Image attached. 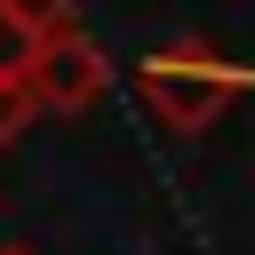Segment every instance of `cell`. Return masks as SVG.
Listing matches in <instances>:
<instances>
[{"mask_svg":"<svg viewBox=\"0 0 255 255\" xmlns=\"http://www.w3.org/2000/svg\"><path fill=\"white\" fill-rule=\"evenodd\" d=\"M135 88H143V104L159 112V128H175V135H207V128L231 112L239 72H231L215 48L183 40V48H151V56L135 64Z\"/></svg>","mask_w":255,"mask_h":255,"instance_id":"cell-1","label":"cell"},{"mask_svg":"<svg viewBox=\"0 0 255 255\" xmlns=\"http://www.w3.org/2000/svg\"><path fill=\"white\" fill-rule=\"evenodd\" d=\"M32 96H40V112H88V104H104V88H112V56L72 24V32H48L40 48H32Z\"/></svg>","mask_w":255,"mask_h":255,"instance_id":"cell-2","label":"cell"},{"mask_svg":"<svg viewBox=\"0 0 255 255\" xmlns=\"http://www.w3.org/2000/svg\"><path fill=\"white\" fill-rule=\"evenodd\" d=\"M32 120H40V96H32V80H24V72H16V80H0V143H16Z\"/></svg>","mask_w":255,"mask_h":255,"instance_id":"cell-3","label":"cell"},{"mask_svg":"<svg viewBox=\"0 0 255 255\" xmlns=\"http://www.w3.org/2000/svg\"><path fill=\"white\" fill-rule=\"evenodd\" d=\"M32 48H40V40H32V32H24V16H16V8L0 0V80L32 72Z\"/></svg>","mask_w":255,"mask_h":255,"instance_id":"cell-4","label":"cell"},{"mask_svg":"<svg viewBox=\"0 0 255 255\" xmlns=\"http://www.w3.org/2000/svg\"><path fill=\"white\" fill-rule=\"evenodd\" d=\"M16 16H24V32L32 40H48V32H72V0H8Z\"/></svg>","mask_w":255,"mask_h":255,"instance_id":"cell-5","label":"cell"},{"mask_svg":"<svg viewBox=\"0 0 255 255\" xmlns=\"http://www.w3.org/2000/svg\"><path fill=\"white\" fill-rule=\"evenodd\" d=\"M0 255H40V247H0Z\"/></svg>","mask_w":255,"mask_h":255,"instance_id":"cell-6","label":"cell"}]
</instances>
